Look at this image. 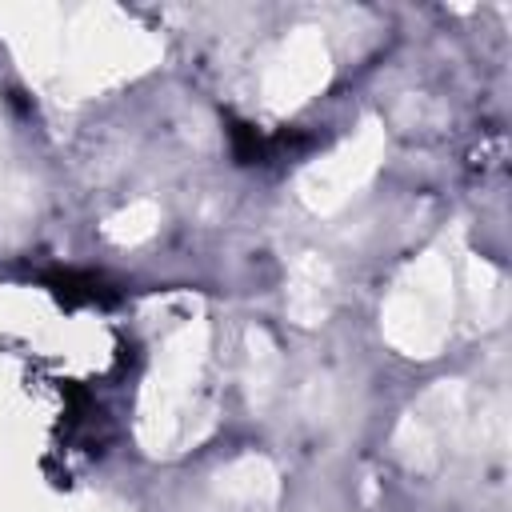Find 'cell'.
<instances>
[{"label":"cell","mask_w":512,"mask_h":512,"mask_svg":"<svg viewBox=\"0 0 512 512\" xmlns=\"http://www.w3.org/2000/svg\"><path fill=\"white\" fill-rule=\"evenodd\" d=\"M44 284H48L64 304H116V300H120V292H116L108 280L92 276V272H48Z\"/></svg>","instance_id":"obj_1"},{"label":"cell","mask_w":512,"mask_h":512,"mask_svg":"<svg viewBox=\"0 0 512 512\" xmlns=\"http://www.w3.org/2000/svg\"><path fill=\"white\" fill-rule=\"evenodd\" d=\"M228 140H232V156L240 164H256V160L268 156V140L244 120H228Z\"/></svg>","instance_id":"obj_2"}]
</instances>
